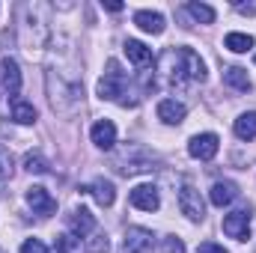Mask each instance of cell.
Instances as JSON below:
<instances>
[{"label":"cell","mask_w":256,"mask_h":253,"mask_svg":"<svg viewBox=\"0 0 256 253\" xmlns=\"http://www.w3.org/2000/svg\"><path fill=\"white\" fill-rule=\"evenodd\" d=\"M155 248V236L146 226H128L126 238H122V253H152Z\"/></svg>","instance_id":"cell-3"},{"label":"cell","mask_w":256,"mask_h":253,"mask_svg":"<svg viewBox=\"0 0 256 253\" xmlns=\"http://www.w3.org/2000/svg\"><path fill=\"white\" fill-rule=\"evenodd\" d=\"M86 190L96 196V202H98L102 208H110V206H114V200H116L114 182H108V179H96V182H92V185H90Z\"/></svg>","instance_id":"cell-16"},{"label":"cell","mask_w":256,"mask_h":253,"mask_svg":"<svg viewBox=\"0 0 256 253\" xmlns=\"http://www.w3.org/2000/svg\"><path fill=\"white\" fill-rule=\"evenodd\" d=\"M12 173H15V161H12L9 149L0 146V182H3V179H12Z\"/></svg>","instance_id":"cell-23"},{"label":"cell","mask_w":256,"mask_h":253,"mask_svg":"<svg viewBox=\"0 0 256 253\" xmlns=\"http://www.w3.org/2000/svg\"><path fill=\"white\" fill-rule=\"evenodd\" d=\"M68 232H72V238H86V236H92L96 232V218H92V212L90 208H74L72 214H68Z\"/></svg>","instance_id":"cell-8"},{"label":"cell","mask_w":256,"mask_h":253,"mask_svg":"<svg viewBox=\"0 0 256 253\" xmlns=\"http://www.w3.org/2000/svg\"><path fill=\"white\" fill-rule=\"evenodd\" d=\"M24 170L27 173H48V161L39 152H27L24 155Z\"/></svg>","instance_id":"cell-22"},{"label":"cell","mask_w":256,"mask_h":253,"mask_svg":"<svg viewBox=\"0 0 256 253\" xmlns=\"http://www.w3.org/2000/svg\"><path fill=\"white\" fill-rule=\"evenodd\" d=\"M179 208H182V214L188 220H194V224H200L206 218V202H202L200 190L191 188V185H185V188L179 190Z\"/></svg>","instance_id":"cell-5"},{"label":"cell","mask_w":256,"mask_h":253,"mask_svg":"<svg viewBox=\"0 0 256 253\" xmlns=\"http://www.w3.org/2000/svg\"><path fill=\"white\" fill-rule=\"evenodd\" d=\"M134 24H137L143 33H152V36L164 33V27H167L164 15H161V12H152V9H140V12H134Z\"/></svg>","instance_id":"cell-12"},{"label":"cell","mask_w":256,"mask_h":253,"mask_svg":"<svg viewBox=\"0 0 256 253\" xmlns=\"http://www.w3.org/2000/svg\"><path fill=\"white\" fill-rule=\"evenodd\" d=\"M126 54H128V60L134 66H149L152 63V48H146L143 42H137V39H128L126 42Z\"/></svg>","instance_id":"cell-17"},{"label":"cell","mask_w":256,"mask_h":253,"mask_svg":"<svg viewBox=\"0 0 256 253\" xmlns=\"http://www.w3.org/2000/svg\"><path fill=\"white\" fill-rule=\"evenodd\" d=\"M108 250H110L108 236H92V238H86V244H84V253H108Z\"/></svg>","instance_id":"cell-24"},{"label":"cell","mask_w":256,"mask_h":253,"mask_svg":"<svg viewBox=\"0 0 256 253\" xmlns=\"http://www.w3.org/2000/svg\"><path fill=\"white\" fill-rule=\"evenodd\" d=\"M185 116H188V108H185L182 102H176V98H164V102H158V120H161V122H167V126H179V122H185Z\"/></svg>","instance_id":"cell-11"},{"label":"cell","mask_w":256,"mask_h":253,"mask_svg":"<svg viewBox=\"0 0 256 253\" xmlns=\"http://www.w3.org/2000/svg\"><path fill=\"white\" fill-rule=\"evenodd\" d=\"M128 200L140 212H158V206H161V196H158V188L155 185H137V188H131V196Z\"/></svg>","instance_id":"cell-10"},{"label":"cell","mask_w":256,"mask_h":253,"mask_svg":"<svg viewBox=\"0 0 256 253\" xmlns=\"http://www.w3.org/2000/svg\"><path fill=\"white\" fill-rule=\"evenodd\" d=\"M21 253H48V248H45L39 238H27V242L21 244Z\"/></svg>","instance_id":"cell-26"},{"label":"cell","mask_w":256,"mask_h":253,"mask_svg":"<svg viewBox=\"0 0 256 253\" xmlns=\"http://www.w3.org/2000/svg\"><path fill=\"white\" fill-rule=\"evenodd\" d=\"M104 6H108L110 12H122V3H104Z\"/></svg>","instance_id":"cell-29"},{"label":"cell","mask_w":256,"mask_h":253,"mask_svg":"<svg viewBox=\"0 0 256 253\" xmlns=\"http://www.w3.org/2000/svg\"><path fill=\"white\" fill-rule=\"evenodd\" d=\"M185 9H188V15H191L194 21H200V24H212L214 21V9L206 6V3H188Z\"/></svg>","instance_id":"cell-21"},{"label":"cell","mask_w":256,"mask_h":253,"mask_svg":"<svg viewBox=\"0 0 256 253\" xmlns=\"http://www.w3.org/2000/svg\"><path fill=\"white\" fill-rule=\"evenodd\" d=\"M242 15H256V6H238Z\"/></svg>","instance_id":"cell-28"},{"label":"cell","mask_w":256,"mask_h":253,"mask_svg":"<svg viewBox=\"0 0 256 253\" xmlns=\"http://www.w3.org/2000/svg\"><path fill=\"white\" fill-rule=\"evenodd\" d=\"M161 250L164 253H185V242L176 238V236H167V238L161 242Z\"/></svg>","instance_id":"cell-25"},{"label":"cell","mask_w":256,"mask_h":253,"mask_svg":"<svg viewBox=\"0 0 256 253\" xmlns=\"http://www.w3.org/2000/svg\"><path fill=\"white\" fill-rule=\"evenodd\" d=\"M164 74L170 78V84H185V80H206V63L200 60V54L191 48H170L164 57Z\"/></svg>","instance_id":"cell-1"},{"label":"cell","mask_w":256,"mask_h":253,"mask_svg":"<svg viewBox=\"0 0 256 253\" xmlns=\"http://www.w3.org/2000/svg\"><path fill=\"white\" fill-rule=\"evenodd\" d=\"M224 232L236 242H248L250 238V212L248 208H238V212H230L224 218Z\"/></svg>","instance_id":"cell-6"},{"label":"cell","mask_w":256,"mask_h":253,"mask_svg":"<svg viewBox=\"0 0 256 253\" xmlns=\"http://www.w3.org/2000/svg\"><path fill=\"white\" fill-rule=\"evenodd\" d=\"M232 128H236V137H242V140H256V110L242 114Z\"/></svg>","instance_id":"cell-18"},{"label":"cell","mask_w":256,"mask_h":253,"mask_svg":"<svg viewBox=\"0 0 256 253\" xmlns=\"http://www.w3.org/2000/svg\"><path fill=\"white\" fill-rule=\"evenodd\" d=\"M0 86H3V92L9 98H15L18 90H21V68H18V63L12 57H3L0 60Z\"/></svg>","instance_id":"cell-9"},{"label":"cell","mask_w":256,"mask_h":253,"mask_svg":"<svg viewBox=\"0 0 256 253\" xmlns=\"http://www.w3.org/2000/svg\"><path fill=\"white\" fill-rule=\"evenodd\" d=\"M236 196H238L236 182H214V185H212V190H208V200H212V206H218V208L230 206Z\"/></svg>","instance_id":"cell-15"},{"label":"cell","mask_w":256,"mask_h":253,"mask_svg":"<svg viewBox=\"0 0 256 253\" xmlns=\"http://www.w3.org/2000/svg\"><path fill=\"white\" fill-rule=\"evenodd\" d=\"M9 114H12V120H15L18 126H33V122H36V108H33L27 98H21V96L9 98Z\"/></svg>","instance_id":"cell-14"},{"label":"cell","mask_w":256,"mask_h":253,"mask_svg":"<svg viewBox=\"0 0 256 253\" xmlns=\"http://www.w3.org/2000/svg\"><path fill=\"white\" fill-rule=\"evenodd\" d=\"M0 253H3V250H0Z\"/></svg>","instance_id":"cell-31"},{"label":"cell","mask_w":256,"mask_h":253,"mask_svg":"<svg viewBox=\"0 0 256 253\" xmlns=\"http://www.w3.org/2000/svg\"><path fill=\"white\" fill-rule=\"evenodd\" d=\"M98 96L108 98V102H120L122 104V96H126V72L120 68L116 60L108 63V72L102 74L98 80Z\"/></svg>","instance_id":"cell-2"},{"label":"cell","mask_w":256,"mask_h":253,"mask_svg":"<svg viewBox=\"0 0 256 253\" xmlns=\"http://www.w3.org/2000/svg\"><path fill=\"white\" fill-rule=\"evenodd\" d=\"M218 149H220V137L212 134V131L194 134L191 143H188V152H191V158H196V161H212L218 155Z\"/></svg>","instance_id":"cell-4"},{"label":"cell","mask_w":256,"mask_h":253,"mask_svg":"<svg viewBox=\"0 0 256 253\" xmlns=\"http://www.w3.org/2000/svg\"><path fill=\"white\" fill-rule=\"evenodd\" d=\"M224 45H226L232 54H244V51L254 48V36H250V33H226Z\"/></svg>","instance_id":"cell-19"},{"label":"cell","mask_w":256,"mask_h":253,"mask_svg":"<svg viewBox=\"0 0 256 253\" xmlns=\"http://www.w3.org/2000/svg\"><path fill=\"white\" fill-rule=\"evenodd\" d=\"M24 196H27V206L33 208V214H39V218H51V214L57 212V200H54L45 188H39V185L27 188Z\"/></svg>","instance_id":"cell-7"},{"label":"cell","mask_w":256,"mask_h":253,"mask_svg":"<svg viewBox=\"0 0 256 253\" xmlns=\"http://www.w3.org/2000/svg\"><path fill=\"white\" fill-rule=\"evenodd\" d=\"M196 253H230V250H224V248L214 244V242H202V244L196 248Z\"/></svg>","instance_id":"cell-27"},{"label":"cell","mask_w":256,"mask_h":253,"mask_svg":"<svg viewBox=\"0 0 256 253\" xmlns=\"http://www.w3.org/2000/svg\"><path fill=\"white\" fill-rule=\"evenodd\" d=\"M90 137H92V143L98 149H114L116 146V126L110 120H98L92 126V131H90Z\"/></svg>","instance_id":"cell-13"},{"label":"cell","mask_w":256,"mask_h":253,"mask_svg":"<svg viewBox=\"0 0 256 253\" xmlns=\"http://www.w3.org/2000/svg\"><path fill=\"white\" fill-rule=\"evenodd\" d=\"M224 80L230 84V86H236V90H250V78H248V68H242V66H230L226 72H224Z\"/></svg>","instance_id":"cell-20"},{"label":"cell","mask_w":256,"mask_h":253,"mask_svg":"<svg viewBox=\"0 0 256 253\" xmlns=\"http://www.w3.org/2000/svg\"><path fill=\"white\" fill-rule=\"evenodd\" d=\"M254 63H256V57H254Z\"/></svg>","instance_id":"cell-30"}]
</instances>
